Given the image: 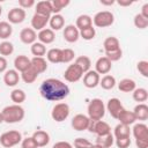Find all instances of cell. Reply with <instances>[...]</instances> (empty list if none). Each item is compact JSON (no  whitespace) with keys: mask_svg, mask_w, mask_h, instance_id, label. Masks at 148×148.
<instances>
[{"mask_svg":"<svg viewBox=\"0 0 148 148\" xmlns=\"http://www.w3.org/2000/svg\"><path fill=\"white\" fill-rule=\"evenodd\" d=\"M39 92L43 98L50 102H59L69 95V87L59 79L50 77L42 82Z\"/></svg>","mask_w":148,"mask_h":148,"instance_id":"1","label":"cell"},{"mask_svg":"<svg viewBox=\"0 0 148 148\" xmlns=\"http://www.w3.org/2000/svg\"><path fill=\"white\" fill-rule=\"evenodd\" d=\"M1 113L3 117V121L7 124L20 123L23 120L24 114H25L24 109L18 104H12V105L5 106L1 111Z\"/></svg>","mask_w":148,"mask_h":148,"instance_id":"2","label":"cell"},{"mask_svg":"<svg viewBox=\"0 0 148 148\" xmlns=\"http://www.w3.org/2000/svg\"><path fill=\"white\" fill-rule=\"evenodd\" d=\"M90 120H102L105 114V105L101 98H92L87 108Z\"/></svg>","mask_w":148,"mask_h":148,"instance_id":"3","label":"cell"},{"mask_svg":"<svg viewBox=\"0 0 148 148\" xmlns=\"http://www.w3.org/2000/svg\"><path fill=\"white\" fill-rule=\"evenodd\" d=\"M21 141H22V134L15 130L7 131L0 135V143L5 148H12V147L18 145Z\"/></svg>","mask_w":148,"mask_h":148,"instance_id":"4","label":"cell"},{"mask_svg":"<svg viewBox=\"0 0 148 148\" xmlns=\"http://www.w3.org/2000/svg\"><path fill=\"white\" fill-rule=\"evenodd\" d=\"M114 22V16L109 10H102L95 14L92 17V23L98 28H108Z\"/></svg>","mask_w":148,"mask_h":148,"instance_id":"5","label":"cell"},{"mask_svg":"<svg viewBox=\"0 0 148 148\" xmlns=\"http://www.w3.org/2000/svg\"><path fill=\"white\" fill-rule=\"evenodd\" d=\"M69 112H71V109H69V105L65 102H61V103H57L52 111H51V117L54 121L57 123H61L64 120H66L69 116Z\"/></svg>","mask_w":148,"mask_h":148,"instance_id":"6","label":"cell"},{"mask_svg":"<svg viewBox=\"0 0 148 148\" xmlns=\"http://www.w3.org/2000/svg\"><path fill=\"white\" fill-rule=\"evenodd\" d=\"M88 131L90 133H95L97 136H103L111 133V127L104 120H90Z\"/></svg>","mask_w":148,"mask_h":148,"instance_id":"7","label":"cell"},{"mask_svg":"<svg viewBox=\"0 0 148 148\" xmlns=\"http://www.w3.org/2000/svg\"><path fill=\"white\" fill-rule=\"evenodd\" d=\"M83 74L84 73L82 72V69L74 62V64L69 65L66 68V71L64 73V77H65V80L67 82L74 83V82H77L79 80H81V77L83 76Z\"/></svg>","mask_w":148,"mask_h":148,"instance_id":"8","label":"cell"},{"mask_svg":"<svg viewBox=\"0 0 148 148\" xmlns=\"http://www.w3.org/2000/svg\"><path fill=\"white\" fill-rule=\"evenodd\" d=\"M89 123H90V119H89L88 116L82 114V113H77V114H75V116L73 117L71 125H72L73 130L81 132V131H86V130H88Z\"/></svg>","mask_w":148,"mask_h":148,"instance_id":"9","label":"cell"},{"mask_svg":"<svg viewBox=\"0 0 148 148\" xmlns=\"http://www.w3.org/2000/svg\"><path fill=\"white\" fill-rule=\"evenodd\" d=\"M105 110L109 111V113H110V116L112 118L117 119L118 116H119V113L124 110V106H123V104H121V102H120L119 98L113 97V98H110L108 101L106 106H105Z\"/></svg>","mask_w":148,"mask_h":148,"instance_id":"10","label":"cell"},{"mask_svg":"<svg viewBox=\"0 0 148 148\" xmlns=\"http://www.w3.org/2000/svg\"><path fill=\"white\" fill-rule=\"evenodd\" d=\"M25 10L20 8V7H15V8H12L8 14H7V18H8V22L9 23H13V24H20L22 23L24 20H25Z\"/></svg>","mask_w":148,"mask_h":148,"instance_id":"11","label":"cell"},{"mask_svg":"<svg viewBox=\"0 0 148 148\" xmlns=\"http://www.w3.org/2000/svg\"><path fill=\"white\" fill-rule=\"evenodd\" d=\"M99 80H101V76L96 71H88L83 75V84L89 89L96 88L99 84Z\"/></svg>","mask_w":148,"mask_h":148,"instance_id":"12","label":"cell"},{"mask_svg":"<svg viewBox=\"0 0 148 148\" xmlns=\"http://www.w3.org/2000/svg\"><path fill=\"white\" fill-rule=\"evenodd\" d=\"M62 35H64L65 40L68 42V43H75L80 38V31H79V29L74 24L66 25L65 29H64Z\"/></svg>","mask_w":148,"mask_h":148,"instance_id":"13","label":"cell"},{"mask_svg":"<svg viewBox=\"0 0 148 148\" xmlns=\"http://www.w3.org/2000/svg\"><path fill=\"white\" fill-rule=\"evenodd\" d=\"M112 68V62L104 56V57H101L97 59L96 64H95V71L98 73V74H108Z\"/></svg>","mask_w":148,"mask_h":148,"instance_id":"14","label":"cell"},{"mask_svg":"<svg viewBox=\"0 0 148 148\" xmlns=\"http://www.w3.org/2000/svg\"><path fill=\"white\" fill-rule=\"evenodd\" d=\"M132 134L135 140H148V127L143 123L134 124L132 128Z\"/></svg>","mask_w":148,"mask_h":148,"instance_id":"15","label":"cell"},{"mask_svg":"<svg viewBox=\"0 0 148 148\" xmlns=\"http://www.w3.org/2000/svg\"><path fill=\"white\" fill-rule=\"evenodd\" d=\"M20 39L24 44H34L37 39V34L32 28H23L20 32Z\"/></svg>","mask_w":148,"mask_h":148,"instance_id":"16","label":"cell"},{"mask_svg":"<svg viewBox=\"0 0 148 148\" xmlns=\"http://www.w3.org/2000/svg\"><path fill=\"white\" fill-rule=\"evenodd\" d=\"M31 66V59H29L27 56L24 54H20L14 59V67L17 72L22 73L24 71H27L29 67Z\"/></svg>","mask_w":148,"mask_h":148,"instance_id":"17","label":"cell"},{"mask_svg":"<svg viewBox=\"0 0 148 148\" xmlns=\"http://www.w3.org/2000/svg\"><path fill=\"white\" fill-rule=\"evenodd\" d=\"M20 81V74L16 69H7L3 74V82L8 87H15Z\"/></svg>","mask_w":148,"mask_h":148,"instance_id":"18","label":"cell"},{"mask_svg":"<svg viewBox=\"0 0 148 148\" xmlns=\"http://www.w3.org/2000/svg\"><path fill=\"white\" fill-rule=\"evenodd\" d=\"M49 20H50V17H47V16H43V15H39V14H34V16H32V18H31V28L36 31V30H38V31H40V30H43L45 27H46V24L49 23Z\"/></svg>","mask_w":148,"mask_h":148,"instance_id":"19","label":"cell"},{"mask_svg":"<svg viewBox=\"0 0 148 148\" xmlns=\"http://www.w3.org/2000/svg\"><path fill=\"white\" fill-rule=\"evenodd\" d=\"M37 38L39 40V43L46 45V44H51L54 42L56 39V35H54V31L51 30L50 28H44L43 30H40L37 35Z\"/></svg>","mask_w":148,"mask_h":148,"instance_id":"20","label":"cell"},{"mask_svg":"<svg viewBox=\"0 0 148 148\" xmlns=\"http://www.w3.org/2000/svg\"><path fill=\"white\" fill-rule=\"evenodd\" d=\"M35 13L39 14V15H43V16L51 17V15H52V2L51 1H46V0L37 2Z\"/></svg>","mask_w":148,"mask_h":148,"instance_id":"21","label":"cell"},{"mask_svg":"<svg viewBox=\"0 0 148 148\" xmlns=\"http://www.w3.org/2000/svg\"><path fill=\"white\" fill-rule=\"evenodd\" d=\"M32 139L35 140V142H36V145H37L38 148L39 147H45L50 142V135H49V133L45 132V131H42V130L34 132Z\"/></svg>","mask_w":148,"mask_h":148,"instance_id":"22","label":"cell"},{"mask_svg":"<svg viewBox=\"0 0 148 148\" xmlns=\"http://www.w3.org/2000/svg\"><path fill=\"white\" fill-rule=\"evenodd\" d=\"M117 119L119 120V124H123V125H126V126L133 125V124L136 121V118H135L133 111H128V110H126V109H124V110L119 113V116H118Z\"/></svg>","mask_w":148,"mask_h":148,"instance_id":"23","label":"cell"},{"mask_svg":"<svg viewBox=\"0 0 148 148\" xmlns=\"http://www.w3.org/2000/svg\"><path fill=\"white\" fill-rule=\"evenodd\" d=\"M49 24H50L51 30H53V31L54 30H60L65 25V18L60 14H53V15H51V17L49 20Z\"/></svg>","mask_w":148,"mask_h":148,"instance_id":"24","label":"cell"},{"mask_svg":"<svg viewBox=\"0 0 148 148\" xmlns=\"http://www.w3.org/2000/svg\"><path fill=\"white\" fill-rule=\"evenodd\" d=\"M31 67L39 74L44 73L47 69V62L43 57H34L31 59Z\"/></svg>","mask_w":148,"mask_h":148,"instance_id":"25","label":"cell"},{"mask_svg":"<svg viewBox=\"0 0 148 148\" xmlns=\"http://www.w3.org/2000/svg\"><path fill=\"white\" fill-rule=\"evenodd\" d=\"M135 88H136L135 81L130 77H125L118 82V89L123 92H132Z\"/></svg>","mask_w":148,"mask_h":148,"instance_id":"26","label":"cell"},{"mask_svg":"<svg viewBox=\"0 0 148 148\" xmlns=\"http://www.w3.org/2000/svg\"><path fill=\"white\" fill-rule=\"evenodd\" d=\"M133 113L136 120H147L148 119V105L145 103H139L138 105H135Z\"/></svg>","mask_w":148,"mask_h":148,"instance_id":"27","label":"cell"},{"mask_svg":"<svg viewBox=\"0 0 148 148\" xmlns=\"http://www.w3.org/2000/svg\"><path fill=\"white\" fill-rule=\"evenodd\" d=\"M103 47H104V51H105V52H112V51H116V50L120 49L119 39H118L117 37L110 36V37L105 38V40H104V43H103Z\"/></svg>","mask_w":148,"mask_h":148,"instance_id":"28","label":"cell"},{"mask_svg":"<svg viewBox=\"0 0 148 148\" xmlns=\"http://www.w3.org/2000/svg\"><path fill=\"white\" fill-rule=\"evenodd\" d=\"M114 143V136L112 133L103 136H97L95 145H98L102 148H111V146Z\"/></svg>","mask_w":148,"mask_h":148,"instance_id":"29","label":"cell"},{"mask_svg":"<svg viewBox=\"0 0 148 148\" xmlns=\"http://www.w3.org/2000/svg\"><path fill=\"white\" fill-rule=\"evenodd\" d=\"M113 136H114L116 139L131 136V128H130V126H126V125H123V124H118V125L114 127Z\"/></svg>","mask_w":148,"mask_h":148,"instance_id":"30","label":"cell"},{"mask_svg":"<svg viewBox=\"0 0 148 148\" xmlns=\"http://www.w3.org/2000/svg\"><path fill=\"white\" fill-rule=\"evenodd\" d=\"M91 25H92V18H91L89 15L83 14V15H80V16L76 18L75 27L79 29V31L82 30V29H86V28H88V27H91Z\"/></svg>","mask_w":148,"mask_h":148,"instance_id":"31","label":"cell"},{"mask_svg":"<svg viewBox=\"0 0 148 148\" xmlns=\"http://www.w3.org/2000/svg\"><path fill=\"white\" fill-rule=\"evenodd\" d=\"M46 58L52 64H60L61 62V49H58V47L50 49L46 52Z\"/></svg>","mask_w":148,"mask_h":148,"instance_id":"32","label":"cell"},{"mask_svg":"<svg viewBox=\"0 0 148 148\" xmlns=\"http://www.w3.org/2000/svg\"><path fill=\"white\" fill-rule=\"evenodd\" d=\"M116 79H114V76H112V75H110V74H106V75H104L101 80H99V84L98 86H101L103 89H105V90H110V89H113L114 88V86H116Z\"/></svg>","mask_w":148,"mask_h":148,"instance_id":"33","label":"cell"},{"mask_svg":"<svg viewBox=\"0 0 148 148\" xmlns=\"http://www.w3.org/2000/svg\"><path fill=\"white\" fill-rule=\"evenodd\" d=\"M13 28L12 24L7 21H0V39H7L12 36Z\"/></svg>","mask_w":148,"mask_h":148,"instance_id":"34","label":"cell"},{"mask_svg":"<svg viewBox=\"0 0 148 148\" xmlns=\"http://www.w3.org/2000/svg\"><path fill=\"white\" fill-rule=\"evenodd\" d=\"M132 96H133V99L138 103H143L147 101L148 98V91L147 89L145 88H135L133 91H132Z\"/></svg>","mask_w":148,"mask_h":148,"instance_id":"35","label":"cell"},{"mask_svg":"<svg viewBox=\"0 0 148 148\" xmlns=\"http://www.w3.org/2000/svg\"><path fill=\"white\" fill-rule=\"evenodd\" d=\"M75 64L82 69L83 73H87L88 71H90V66H91V61L90 58L87 56H80L75 59Z\"/></svg>","mask_w":148,"mask_h":148,"instance_id":"36","label":"cell"},{"mask_svg":"<svg viewBox=\"0 0 148 148\" xmlns=\"http://www.w3.org/2000/svg\"><path fill=\"white\" fill-rule=\"evenodd\" d=\"M37 76H38V73L31 66L27 71H24V72L21 73V77H22V80L25 83H32V82H35L36 79H37Z\"/></svg>","mask_w":148,"mask_h":148,"instance_id":"37","label":"cell"},{"mask_svg":"<svg viewBox=\"0 0 148 148\" xmlns=\"http://www.w3.org/2000/svg\"><path fill=\"white\" fill-rule=\"evenodd\" d=\"M27 96H25V92L22 90V89H13L12 92H10V99L14 102V104H21L25 101Z\"/></svg>","mask_w":148,"mask_h":148,"instance_id":"38","label":"cell"},{"mask_svg":"<svg viewBox=\"0 0 148 148\" xmlns=\"http://www.w3.org/2000/svg\"><path fill=\"white\" fill-rule=\"evenodd\" d=\"M34 57H43L46 54V46L39 42H35L30 49Z\"/></svg>","mask_w":148,"mask_h":148,"instance_id":"39","label":"cell"},{"mask_svg":"<svg viewBox=\"0 0 148 148\" xmlns=\"http://www.w3.org/2000/svg\"><path fill=\"white\" fill-rule=\"evenodd\" d=\"M14 52V45L13 43L8 42V40H3L0 43V56L1 57H7L10 56Z\"/></svg>","mask_w":148,"mask_h":148,"instance_id":"40","label":"cell"},{"mask_svg":"<svg viewBox=\"0 0 148 148\" xmlns=\"http://www.w3.org/2000/svg\"><path fill=\"white\" fill-rule=\"evenodd\" d=\"M52 2V14H59L65 7L69 5V0H53Z\"/></svg>","mask_w":148,"mask_h":148,"instance_id":"41","label":"cell"},{"mask_svg":"<svg viewBox=\"0 0 148 148\" xmlns=\"http://www.w3.org/2000/svg\"><path fill=\"white\" fill-rule=\"evenodd\" d=\"M95 35H96V30L95 28L91 25V27H88L86 29H82L80 30V37L83 38L84 40H91L95 38Z\"/></svg>","mask_w":148,"mask_h":148,"instance_id":"42","label":"cell"},{"mask_svg":"<svg viewBox=\"0 0 148 148\" xmlns=\"http://www.w3.org/2000/svg\"><path fill=\"white\" fill-rule=\"evenodd\" d=\"M75 58V52L72 49H62L61 50V62L62 64H68Z\"/></svg>","mask_w":148,"mask_h":148,"instance_id":"43","label":"cell"},{"mask_svg":"<svg viewBox=\"0 0 148 148\" xmlns=\"http://www.w3.org/2000/svg\"><path fill=\"white\" fill-rule=\"evenodd\" d=\"M133 22H134V25L138 29H146L148 27V20L146 17H143L140 13L134 16V21Z\"/></svg>","mask_w":148,"mask_h":148,"instance_id":"44","label":"cell"},{"mask_svg":"<svg viewBox=\"0 0 148 148\" xmlns=\"http://www.w3.org/2000/svg\"><path fill=\"white\" fill-rule=\"evenodd\" d=\"M74 147L75 148H91L92 143L84 138H76L74 140Z\"/></svg>","mask_w":148,"mask_h":148,"instance_id":"45","label":"cell"},{"mask_svg":"<svg viewBox=\"0 0 148 148\" xmlns=\"http://www.w3.org/2000/svg\"><path fill=\"white\" fill-rule=\"evenodd\" d=\"M105 57H106L111 62L118 61V60L121 59V57H123V51H121V49H118V50L112 51V52H105Z\"/></svg>","mask_w":148,"mask_h":148,"instance_id":"46","label":"cell"},{"mask_svg":"<svg viewBox=\"0 0 148 148\" xmlns=\"http://www.w3.org/2000/svg\"><path fill=\"white\" fill-rule=\"evenodd\" d=\"M136 69L143 77H148V61L141 60L136 64Z\"/></svg>","mask_w":148,"mask_h":148,"instance_id":"47","label":"cell"},{"mask_svg":"<svg viewBox=\"0 0 148 148\" xmlns=\"http://www.w3.org/2000/svg\"><path fill=\"white\" fill-rule=\"evenodd\" d=\"M114 143L118 148H128L131 145V138H119L114 140Z\"/></svg>","mask_w":148,"mask_h":148,"instance_id":"48","label":"cell"},{"mask_svg":"<svg viewBox=\"0 0 148 148\" xmlns=\"http://www.w3.org/2000/svg\"><path fill=\"white\" fill-rule=\"evenodd\" d=\"M21 147L22 148H38L35 140L32 139V136H29V138H25V139H22L21 141Z\"/></svg>","mask_w":148,"mask_h":148,"instance_id":"49","label":"cell"},{"mask_svg":"<svg viewBox=\"0 0 148 148\" xmlns=\"http://www.w3.org/2000/svg\"><path fill=\"white\" fill-rule=\"evenodd\" d=\"M18 5H20V8L28 9V8L32 7V6H35V1L34 0H20Z\"/></svg>","mask_w":148,"mask_h":148,"instance_id":"50","label":"cell"},{"mask_svg":"<svg viewBox=\"0 0 148 148\" xmlns=\"http://www.w3.org/2000/svg\"><path fill=\"white\" fill-rule=\"evenodd\" d=\"M52 148H73V146L67 141H58L52 146Z\"/></svg>","mask_w":148,"mask_h":148,"instance_id":"51","label":"cell"},{"mask_svg":"<svg viewBox=\"0 0 148 148\" xmlns=\"http://www.w3.org/2000/svg\"><path fill=\"white\" fill-rule=\"evenodd\" d=\"M7 65H8L7 59L0 56V73H5L7 71Z\"/></svg>","mask_w":148,"mask_h":148,"instance_id":"52","label":"cell"},{"mask_svg":"<svg viewBox=\"0 0 148 148\" xmlns=\"http://www.w3.org/2000/svg\"><path fill=\"white\" fill-rule=\"evenodd\" d=\"M138 148H148V140H135Z\"/></svg>","mask_w":148,"mask_h":148,"instance_id":"53","label":"cell"},{"mask_svg":"<svg viewBox=\"0 0 148 148\" xmlns=\"http://www.w3.org/2000/svg\"><path fill=\"white\" fill-rule=\"evenodd\" d=\"M143 17H146L147 20H148V3H145L143 6H142V8H141V13H140Z\"/></svg>","mask_w":148,"mask_h":148,"instance_id":"54","label":"cell"},{"mask_svg":"<svg viewBox=\"0 0 148 148\" xmlns=\"http://www.w3.org/2000/svg\"><path fill=\"white\" fill-rule=\"evenodd\" d=\"M117 3H118L119 6H124V7H125V6H131L133 2H132V1H121V0H120V1H118Z\"/></svg>","mask_w":148,"mask_h":148,"instance_id":"55","label":"cell"},{"mask_svg":"<svg viewBox=\"0 0 148 148\" xmlns=\"http://www.w3.org/2000/svg\"><path fill=\"white\" fill-rule=\"evenodd\" d=\"M101 3L102 5H104V6H111V5H113L114 3V1H103V0H101Z\"/></svg>","mask_w":148,"mask_h":148,"instance_id":"56","label":"cell"},{"mask_svg":"<svg viewBox=\"0 0 148 148\" xmlns=\"http://www.w3.org/2000/svg\"><path fill=\"white\" fill-rule=\"evenodd\" d=\"M1 123H3V117H2V113H1V111H0V124Z\"/></svg>","mask_w":148,"mask_h":148,"instance_id":"57","label":"cell"},{"mask_svg":"<svg viewBox=\"0 0 148 148\" xmlns=\"http://www.w3.org/2000/svg\"><path fill=\"white\" fill-rule=\"evenodd\" d=\"M91 148H102V147H99L98 145H92V147Z\"/></svg>","mask_w":148,"mask_h":148,"instance_id":"58","label":"cell"},{"mask_svg":"<svg viewBox=\"0 0 148 148\" xmlns=\"http://www.w3.org/2000/svg\"><path fill=\"white\" fill-rule=\"evenodd\" d=\"M2 14V7H1V5H0V15Z\"/></svg>","mask_w":148,"mask_h":148,"instance_id":"59","label":"cell"}]
</instances>
